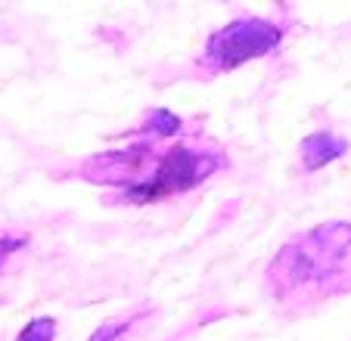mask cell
I'll return each mask as SVG.
<instances>
[{"label": "cell", "instance_id": "1", "mask_svg": "<svg viewBox=\"0 0 351 341\" xmlns=\"http://www.w3.org/2000/svg\"><path fill=\"white\" fill-rule=\"evenodd\" d=\"M267 289L277 304L292 307L351 292V223H317L289 239L267 267Z\"/></svg>", "mask_w": 351, "mask_h": 341}, {"label": "cell", "instance_id": "2", "mask_svg": "<svg viewBox=\"0 0 351 341\" xmlns=\"http://www.w3.org/2000/svg\"><path fill=\"white\" fill-rule=\"evenodd\" d=\"M227 158L215 149H196V146H168L162 155H156L153 170L146 174L143 184L119 192V202L125 205H149L162 202L168 196L196 190L212 174H218Z\"/></svg>", "mask_w": 351, "mask_h": 341}, {"label": "cell", "instance_id": "3", "mask_svg": "<svg viewBox=\"0 0 351 341\" xmlns=\"http://www.w3.org/2000/svg\"><path fill=\"white\" fill-rule=\"evenodd\" d=\"M283 44V25L271 19H233L227 25H221L218 31H212V38L206 40V68L212 72H230L245 62L261 60L267 53H274Z\"/></svg>", "mask_w": 351, "mask_h": 341}, {"label": "cell", "instance_id": "4", "mask_svg": "<svg viewBox=\"0 0 351 341\" xmlns=\"http://www.w3.org/2000/svg\"><path fill=\"white\" fill-rule=\"evenodd\" d=\"M149 162H156L153 143H131V146H121V149H103L81 164V177L90 180V184L131 190V186L146 180Z\"/></svg>", "mask_w": 351, "mask_h": 341}, {"label": "cell", "instance_id": "5", "mask_svg": "<svg viewBox=\"0 0 351 341\" xmlns=\"http://www.w3.org/2000/svg\"><path fill=\"white\" fill-rule=\"evenodd\" d=\"M345 152H348V140L345 137H339L332 131H314L302 140V168L308 174H314V170L332 164L336 158H342Z\"/></svg>", "mask_w": 351, "mask_h": 341}, {"label": "cell", "instance_id": "6", "mask_svg": "<svg viewBox=\"0 0 351 341\" xmlns=\"http://www.w3.org/2000/svg\"><path fill=\"white\" fill-rule=\"evenodd\" d=\"M137 134L143 137H153V140H168V137H178L180 134V118L174 112L168 109H153V115L137 127Z\"/></svg>", "mask_w": 351, "mask_h": 341}, {"label": "cell", "instance_id": "7", "mask_svg": "<svg viewBox=\"0 0 351 341\" xmlns=\"http://www.w3.org/2000/svg\"><path fill=\"white\" fill-rule=\"evenodd\" d=\"M16 341H56V320L53 316H38L22 329Z\"/></svg>", "mask_w": 351, "mask_h": 341}, {"label": "cell", "instance_id": "8", "mask_svg": "<svg viewBox=\"0 0 351 341\" xmlns=\"http://www.w3.org/2000/svg\"><path fill=\"white\" fill-rule=\"evenodd\" d=\"M134 320H115V323H103V326L97 329V332L90 335V341H119L121 335L131 329Z\"/></svg>", "mask_w": 351, "mask_h": 341}, {"label": "cell", "instance_id": "9", "mask_svg": "<svg viewBox=\"0 0 351 341\" xmlns=\"http://www.w3.org/2000/svg\"><path fill=\"white\" fill-rule=\"evenodd\" d=\"M22 245H25L22 236H0V270H3V264H7Z\"/></svg>", "mask_w": 351, "mask_h": 341}]
</instances>
